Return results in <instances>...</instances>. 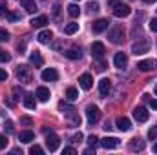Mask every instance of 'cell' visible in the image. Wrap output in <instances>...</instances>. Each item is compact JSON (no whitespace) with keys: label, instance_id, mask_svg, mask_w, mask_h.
I'll return each mask as SVG.
<instances>
[{"label":"cell","instance_id":"obj_44","mask_svg":"<svg viewBox=\"0 0 157 155\" xmlns=\"http://www.w3.org/2000/svg\"><path fill=\"white\" fill-rule=\"evenodd\" d=\"M150 29H152V31H157V18H152V22H150Z\"/></svg>","mask_w":157,"mask_h":155},{"label":"cell","instance_id":"obj_6","mask_svg":"<svg viewBox=\"0 0 157 155\" xmlns=\"http://www.w3.org/2000/svg\"><path fill=\"white\" fill-rule=\"evenodd\" d=\"M86 119H88L90 124L99 122V119H101V112H99V108H97V106H88V108H86Z\"/></svg>","mask_w":157,"mask_h":155},{"label":"cell","instance_id":"obj_32","mask_svg":"<svg viewBox=\"0 0 157 155\" xmlns=\"http://www.w3.org/2000/svg\"><path fill=\"white\" fill-rule=\"evenodd\" d=\"M148 139H150V141H157V126H154V128L148 130Z\"/></svg>","mask_w":157,"mask_h":155},{"label":"cell","instance_id":"obj_45","mask_svg":"<svg viewBox=\"0 0 157 155\" xmlns=\"http://www.w3.org/2000/svg\"><path fill=\"white\" fill-rule=\"evenodd\" d=\"M2 80H7V71L6 70H0V82Z\"/></svg>","mask_w":157,"mask_h":155},{"label":"cell","instance_id":"obj_14","mask_svg":"<svg viewBox=\"0 0 157 155\" xmlns=\"http://www.w3.org/2000/svg\"><path fill=\"white\" fill-rule=\"evenodd\" d=\"M78 84H80L82 89H91V86H93V77H91L90 73H82V75L78 77Z\"/></svg>","mask_w":157,"mask_h":155},{"label":"cell","instance_id":"obj_50","mask_svg":"<svg viewBox=\"0 0 157 155\" xmlns=\"http://www.w3.org/2000/svg\"><path fill=\"white\" fill-rule=\"evenodd\" d=\"M155 95H157V86H155Z\"/></svg>","mask_w":157,"mask_h":155},{"label":"cell","instance_id":"obj_13","mask_svg":"<svg viewBox=\"0 0 157 155\" xmlns=\"http://www.w3.org/2000/svg\"><path fill=\"white\" fill-rule=\"evenodd\" d=\"M101 144H102V148H106V150H113V148H119L121 141H119L117 137H104V139L101 141Z\"/></svg>","mask_w":157,"mask_h":155},{"label":"cell","instance_id":"obj_21","mask_svg":"<svg viewBox=\"0 0 157 155\" xmlns=\"http://www.w3.org/2000/svg\"><path fill=\"white\" fill-rule=\"evenodd\" d=\"M33 28H44L46 24H48V17L46 15H39V17H35V18H31V22H29Z\"/></svg>","mask_w":157,"mask_h":155},{"label":"cell","instance_id":"obj_23","mask_svg":"<svg viewBox=\"0 0 157 155\" xmlns=\"http://www.w3.org/2000/svg\"><path fill=\"white\" fill-rule=\"evenodd\" d=\"M130 150L132 152H135V150H144V141L143 139H139V137H135V139H132V142H130Z\"/></svg>","mask_w":157,"mask_h":155},{"label":"cell","instance_id":"obj_47","mask_svg":"<svg viewBox=\"0 0 157 155\" xmlns=\"http://www.w3.org/2000/svg\"><path fill=\"white\" fill-rule=\"evenodd\" d=\"M20 122H24V124H31V119H29V117H22Z\"/></svg>","mask_w":157,"mask_h":155},{"label":"cell","instance_id":"obj_1","mask_svg":"<svg viewBox=\"0 0 157 155\" xmlns=\"http://www.w3.org/2000/svg\"><path fill=\"white\" fill-rule=\"evenodd\" d=\"M44 133H46V146H48V150L49 152H57L59 146H60V139L48 128H44Z\"/></svg>","mask_w":157,"mask_h":155},{"label":"cell","instance_id":"obj_37","mask_svg":"<svg viewBox=\"0 0 157 155\" xmlns=\"http://www.w3.org/2000/svg\"><path fill=\"white\" fill-rule=\"evenodd\" d=\"M6 13H7V6H6L4 0H0V17H4Z\"/></svg>","mask_w":157,"mask_h":155},{"label":"cell","instance_id":"obj_20","mask_svg":"<svg viewBox=\"0 0 157 155\" xmlns=\"http://www.w3.org/2000/svg\"><path fill=\"white\" fill-rule=\"evenodd\" d=\"M33 139H35V133H33L31 130L20 131V135H18V141H20V142H24V144H29V142H31Z\"/></svg>","mask_w":157,"mask_h":155},{"label":"cell","instance_id":"obj_19","mask_svg":"<svg viewBox=\"0 0 157 155\" xmlns=\"http://www.w3.org/2000/svg\"><path fill=\"white\" fill-rule=\"evenodd\" d=\"M115 124H117V128L121 131H130V128H132V122H130V119H126V117H119Z\"/></svg>","mask_w":157,"mask_h":155},{"label":"cell","instance_id":"obj_36","mask_svg":"<svg viewBox=\"0 0 157 155\" xmlns=\"http://www.w3.org/2000/svg\"><path fill=\"white\" fill-rule=\"evenodd\" d=\"M144 99L148 100V106H150L152 110H157V100H155V99H150L148 95H144Z\"/></svg>","mask_w":157,"mask_h":155},{"label":"cell","instance_id":"obj_28","mask_svg":"<svg viewBox=\"0 0 157 155\" xmlns=\"http://www.w3.org/2000/svg\"><path fill=\"white\" fill-rule=\"evenodd\" d=\"M68 15L73 17V18H77L78 15H80V9H78L77 4H70V6H68Z\"/></svg>","mask_w":157,"mask_h":155},{"label":"cell","instance_id":"obj_24","mask_svg":"<svg viewBox=\"0 0 157 155\" xmlns=\"http://www.w3.org/2000/svg\"><path fill=\"white\" fill-rule=\"evenodd\" d=\"M39 42H42V44H48V42H51V39H53V33L49 31V29H44V31H40L39 33Z\"/></svg>","mask_w":157,"mask_h":155},{"label":"cell","instance_id":"obj_30","mask_svg":"<svg viewBox=\"0 0 157 155\" xmlns=\"http://www.w3.org/2000/svg\"><path fill=\"white\" fill-rule=\"evenodd\" d=\"M68 119H70V122H71L73 126H80V117H78L75 112H73V113H70V115H68Z\"/></svg>","mask_w":157,"mask_h":155},{"label":"cell","instance_id":"obj_39","mask_svg":"<svg viewBox=\"0 0 157 155\" xmlns=\"http://www.w3.org/2000/svg\"><path fill=\"white\" fill-rule=\"evenodd\" d=\"M88 9L95 13V11H99V4H97V2H90V4H88Z\"/></svg>","mask_w":157,"mask_h":155},{"label":"cell","instance_id":"obj_25","mask_svg":"<svg viewBox=\"0 0 157 155\" xmlns=\"http://www.w3.org/2000/svg\"><path fill=\"white\" fill-rule=\"evenodd\" d=\"M64 55L68 57V59H80L82 57V51H80V47H71V49H68V51H64Z\"/></svg>","mask_w":157,"mask_h":155},{"label":"cell","instance_id":"obj_34","mask_svg":"<svg viewBox=\"0 0 157 155\" xmlns=\"http://www.w3.org/2000/svg\"><path fill=\"white\" fill-rule=\"evenodd\" d=\"M88 144H90V148H95V146L99 144V139H97L95 135H90V137H88Z\"/></svg>","mask_w":157,"mask_h":155},{"label":"cell","instance_id":"obj_49","mask_svg":"<svg viewBox=\"0 0 157 155\" xmlns=\"http://www.w3.org/2000/svg\"><path fill=\"white\" fill-rule=\"evenodd\" d=\"M144 2H148V4H152V2H155V0H144Z\"/></svg>","mask_w":157,"mask_h":155},{"label":"cell","instance_id":"obj_18","mask_svg":"<svg viewBox=\"0 0 157 155\" xmlns=\"http://www.w3.org/2000/svg\"><path fill=\"white\" fill-rule=\"evenodd\" d=\"M29 62H31L33 66H37V68H40V66L44 64V59H42L40 51H31V53H29Z\"/></svg>","mask_w":157,"mask_h":155},{"label":"cell","instance_id":"obj_5","mask_svg":"<svg viewBox=\"0 0 157 155\" xmlns=\"http://www.w3.org/2000/svg\"><path fill=\"white\" fill-rule=\"evenodd\" d=\"M104 53H106V47H104L102 42H93L91 44V55H93V59L102 60L104 59Z\"/></svg>","mask_w":157,"mask_h":155},{"label":"cell","instance_id":"obj_41","mask_svg":"<svg viewBox=\"0 0 157 155\" xmlns=\"http://www.w3.org/2000/svg\"><path fill=\"white\" fill-rule=\"evenodd\" d=\"M62 153H66V155H73V153H77V150L75 148H71V146H68V148H64V152Z\"/></svg>","mask_w":157,"mask_h":155},{"label":"cell","instance_id":"obj_11","mask_svg":"<svg viewBox=\"0 0 157 155\" xmlns=\"http://www.w3.org/2000/svg\"><path fill=\"white\" fill-rule=\"evenodd\" d=\"M110 28V20L108 18H99L93 22V33H102Z\"/></svg>","mask_w":157,"mask_h":155},{"label":"cell","instance_id":"obj_10","mask_svg":"<svg viewBox=\"0 0 157 155\" xmlns=\"http://www.w3.org/2000/svg\"><path fill=\"white\" fill-rule=\"evenodd\" d=\"M132 13V9H130V6H126V4H119L113 7V17H117V18H124V17H128Z\"/></svg>","mask_w":157,"mask_h":155},{"label":"cell","instance_id":"obj_26","mask_svg":"<svg viewBox=\"0 0 157 155\" xmlns=\"http://www.w3.org/2000/svg\"><path fill=\"white\" fill-rule=\"evenodd\" d=\"M77 31H78L77 22H70V24L64 26V33H66V35H73V33H77Z\"/></svg>","mask_w":157,"mask_h":155},{"label":"cell","instance_id":"obj_48","mask_svg":"<svg viewBox=\"0 0 157 155\" xmlns=\"http://www.w3.org/2000/svg\"><path fill=\"white\" fill-rule=\"evenodd\" d=\"M154 152H155V153H157V142H155V144H154Z\"/></svg>","mask_w":157,"mask_h":155},{"label":"cell","instance_id":"obj_7","mask_svg":"<svg viewBox=\"0 0 157 155\" xmlns=\"http://www.w3.org/2000/svg\"><path fill=\"white\" fill-rule=\"evenodd\" d=\"M133 117H135L137 122H146V120L150 119V112H148L144 106H137V108L133 110Z\"/></svg>","mask_w":157,"mask_h":155},{"label":"cell","instance_id":"obj_43","mask_svg":"<svg viewBox=\"0 0 157 155\" xmlns=\"http://www.w3.org/2000/svg\"><path fill=\"white\" fill-rule=\"evenodd\" d=\"M6 17H7L9 20H13V22H15V20H20V17H18V15H15V13H6Z\"/></svg>","mask_w":157,"mask_h":155},{"label":"cell","instance_id":"obj_35","mask_svg":"<svg viewBox=\"0 0 157 155\" xmlns=\"http://www.w3.org/2000/svg\"><path fill=\"white\" fill-rule=\"evenodd\" d=\"M7 137L4 135V133H0V150H6V146H7Z\"/></svg>","mask_w":157,"mask_h":155},{"label":"cell","instance_id":"obj_2","mask_svg":"<svg viewBox=\"0 0 157 155\" xmlns=\"http://www.w3.org/2000/svg\"><path fill=\"white\" fill-rule=\"evenodd\" d=\"M17 78H18V82H24V84L31 82V78H33V71H31V68L26 66V64H20V66L17 68Z\"/></svg>","mask_w":157,"mask_h":155},{"label":"cell","instance_id":"obj_4","mask_svg":"<svg viewBox=\"0 0 157 155\" xmlns=\"http://www.w3.org/2000/svg\"><path fill=\"white\" fill-rule=\"evenodd\" d=\"M148 49H150V42L146 39H143L141 42H135L132 46V53L133 55H144V53H148Z\"/></svg>","mask_w":157,"mask_h":155},{"label":"cell","instance_id":"obj_12","mask_svg":"<svg viewBox=\"0 0 157 155\" xmlns=\"http://www.w3.org/2000/svg\"><path fill=\"white\" fill-rule=\"evenodd\" d=\"M40 77H42V80H46V82H55V80H59V71L53 70V68H48V70L42 71Z\"/></svg>","mask_w":157,"mask_h":155},{"label":"cell","instance_id":"obj_40","mask_svg":"<svg viewBox=\"0 0 157 155\" xmlns=\"http://www.w3.org/2000/svg\"><path fill=\"white\" fill-rule=\"evenodd\" d=\"M4 128L7 130V133H13V130H15V128H13V122H11V120H7V122L4 124Z\"/></svg>","mask_w":157,"mask_h":155},{"label":"cell","instance_id":"obj_46","mask_svg":"<svg viewBox=\"0 0 157 155\" xmlns=\"http://www.w3.org/2000/svg\"><path fill=\"white\" fill-rule=\"evenodd\" d=\"M108 4H110L112 7H115V6H119V4H121V0H108Z\"/></svg>","mask_w":157,"mask_h":155},{"label":"cell","instance_id":"obj_33","mask_svg":"<svg viewBox=\"0 0 157 155\" xmlns=\"http://www.w3.org/2000/svg\"><path fill=\"white\" fill-rule=\"evenodd\" d=\"M29 153L31 155H40V153H44V150H42V148H40L39 144H33V146H31V148H29Z\"/></svg>","mask_w":157,"mask_h":155},{"label":"cell","instance_id":"obj_8","mask_svg":"<svg viewBox=\"0 0 157 155\" xmlns=\"http://www.w3.org/2000/svg\"><path fill=\"white\" fill-rule=\"evenodd\" d=\"M113 64H115V68H119V70H124V68L128 66V55L122 53V51L115 53V57H113Z\"/></svg>","mask_w":157,"mask_h":155},{"label":"cell","instance_id":"obj_16","mask_svg":"<svg viewBox=\"0 0 157 155\" xmlns=\"http://www.w3.org/2000/svg\"><path fill=\"white\" fill-rule=\"evenodd\" d=\"M35 97L39 99L40 102H48V100H49V97H51V93H49V89H48V88L40 86V88H37V95H35Z\"/></svg>","mask_w":157,"mask_h":155},{"label":"cell","instance_id":"obj_15","mask_svg":"<svg viewBox=\"0 0 157 155\" xmlns=\"http://www.w3.org/2000/svg\"><path fill=\"white\" fill-rule=\"evenodd\" d=\"M110 89H112V80H110V78H102V80L99 82V91H101V95L106 97V95L110 93Z\"/></svg>","mask_w":157,"mask_h":155},{"label":"cell","instance_id":"obj_17","mask_svg":"<svg viewBox=\"0 0 157 155\" xmlns=\"http://www.w3.org/2000/svg\"><path fill=\"white\" fill-rule=\"evenodd\" d=\"M22 102H24V106H26L28 110H35V108H37V99H35V95H31V93H26Z\"/></svg>","mask_w":157,"mask_h":155},{"label":"cell","instance_id":"obj_3","mask_svg":"<svg viewBox=\"0 0 157 155\" xmlns=\"http://www.w3.org/2000/svg\"><path fill=\"white\" fill-rule=\"evenodd\" d=\"M108 39H110V42H113V44H121L124 40V28L122 26H113L110 29V33H108Z\"/></svg>","mask_w":157,"mask_h":155},{"label":"cell","instance_id":"obj_31","mask_svg":"<svg viewBox=\"0 0 157 155\" xmlns=\"http://www.w3.org/2000/svg\"><path fill=\"white\" fill-rule=\"evenodd\" d=\"M9 60H11V55H9L7 51L0 49V62H9Z\"/></svg>","mask_w":157,"mask_h":155},{"label":"cell","instance_id":"obj_42","mask_svg":"<svg viewBox=\"0 0 157 155\" xmlns=\"http://www.w3.org/2000/svg\"><path fill=\"white\" fill-rule=\"evenodd\" d=\"M80 141H82V133H80V131L75 133V135L71 137V142H80Z\"/></svg>","mask_w":157,"mask_h":155},{"label":"cell","instance_id":"obj_38","mask_svg":"<svg viewBox=\"0 0 157 155\" xmlns=\"http://www.w3.org/2000/svg\"><path fill=\"white\" fill-rule=\"evenodd\" d=\"M7 39H9V33L6 29H0V42H6Z\"/></svg>","mask_w":157,"mask_h":155},{"label":"cell","instance_id":"obj_29","mask_svg":"<svg viewBox=\"0 0 157 155\" xmlns=\"http://www.w3.org/2000/svg\"><path fill=\"white\" fill-rule=\"evenodd\" d=\"M66 97H68V100H77L78 91L75 89V88H68V89H66Z\"/></svg>","mask_w":157,"mask_h":155},{"label":"cell","instance_id":"obj_27","mask_svg":"<svg viewBox=\"0 0 157 155\" xmlns=\"http://www.w3.org/2000/svg\"><path fill=\"white\" fill-rule=\"evenodd\" d=\"M59 110H60L62 113H66V115H70V113H73V112H75V108H73V106H70V104H68V102H64V100H62V102H59Z\"/></svg>","mask_w":157,"mask_h":155},{"label":"cell","instance_id":"obj_22","mask_svg":"<svg viewBox=\"0 0 157 155\" xmlns=\"http://www.w3.org/2000/svg\"><path fill=\"white\" fill-rule=\"evenodd\" d=\"M20 4L26 9V13H35L37 11V2L35 0H20Z\"/></svg>","mask_w":157,"mask_h":155},{"label":"cell","instance_id":"obj_9","mask_svg":"<svg viewBox=\"0 0 157 155\" xmlns=\"http://www.w3.org/2000/svg\"><path fill=\"white\" fill-rule=\"evenodd\" d=\"M155 68H157V60H152V59H146V60L137 62V70L139 71H152Z\"/></svg>","mask_w":157,"mask_h":155}]
</instances>
